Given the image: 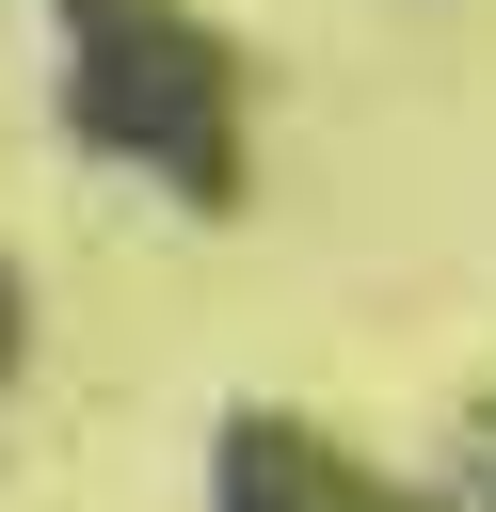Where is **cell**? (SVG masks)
Listing matches in <instances>:
<instances>
[{
	"label": "cell",
	"instance_id": "1",
	"mask_svg": "<svg viewBox=\"0 0 496 512\" xmlns=\"http://www.w3.org/2000/svg\"><path fill=\"white\" fill-rule=\"evenodd\" d=\"M48 32H64V128L96 160H128L176 208L240 192V48L192 0H48Z\"/></svg>",
	"mask_w": 496,
	"mask_h": 512
},
{
	"label": "cell",
	"instance_id": "2",
	"mask_svg": "<svg viewBox=\"0 0 496 512\" xmlns=\"http://www.w3.org/2000/svg\"><path fill=\"white\" fill-rule=\"evenodd\" d=\"M224 512H368V496H352L336 464H304L288 432H240V496H224Z\"/></svg>",
	"mask_w": 496,
	"mask_h": 512
},
{
	"label": "cell",
	"instance_id": "3",
	"mask_svg": "<svg viewBox=\"0 0 496 512\" xmlns=\"http://www.w3.org/2000/svg\"><path fill=\"white\" fill-rule=\"evenodd\" d=\"M16 336H32V304H16V272H0V368H16Z\"/></svg>",
	"mask_w": 496,
	"mask_h": 512
}]
</instances>
